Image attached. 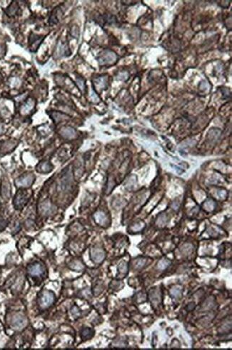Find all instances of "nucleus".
Instances as JSON below:
<instances>
[{
  "mask_svg": "<svg viewBox=\"0 0 232 350\" xmlns=\"http://www.w3.org/2000/svg\"><path fill=\"white\" fill-rule=\"evenodd\" d=\"M181 294H182V292H181V290L180 288H179V287H176V288L171 289V291H170V294H171V296L173 298H177L178 299V298H181Z\"/></svg>",
  "mask_w": 232,
  "mask_h": 350,
  "instance_id": "obj_18",
  "label": "nucleus"
},
{
  "mask_svg": "<svg viewBox=\"0 0 232 350\" xmlns=\"http://www.w3.org/2000/svg\"><path fill=\"white\" fill-rule=\"evenodd\" d=\"M118 270L119 273L122 275H126L128 272V265L125 262H121L118 266Z\"/></svg>",
  "mask_w": 232,
  "mask_h": 350,
  "instance_id": "obj_19",
  "label": "nucleus"
},
{
  "mask_svg": "<svg viewBox=\"0 0 232 350\" xmlns=\"http://www.w3.org/2000/svg\"><path fill=\"white\" fill-rule=\"evenodd\" d=\"M145 263H146L145 260L143 259V258L139 259L136 262V266H137V268H141L144 265H145Z\"/></svg>",
  "mask_w": 232,
  "mask_h": 350,
  "instance_id": "obj_25",
  "label": "nucleus"
},
{
  "mask_svg": "<svg viewBox=\"0 0 232 350\" xmlns=\"http://www.w3.org/2000/svg\"><path fill=\"white\" fill-rule=\"evenodd\" d=\"M1 196L2 198L7 200L10 197V185L8 181H3L1 185Z\"/></svg>",
  "mask_w": 232,
  "mask_h": 350,
  "instance_id": "obj_8",
  "label": "nucleus"
},
{
  "mask_svg": "<svg viewBox=\"0 0 232 350\" xmlns=\"http://www.w3.org/2000/svg\"><path fill=\"white\" fill-rule=\"evenodd\" d=\"M204 207L206 210L211 211V210H213L215 208V203H214V202L213 201V200H208L207 201H206L205 203L204 204Z\"/></svg>",
  "mask_w": 232,
  "mask_h": 350,
  "instance_id": "obj_20",
  "label": "nucleus"
},
{
  "mask_svg": "<svg viewBox=\"0 0 232 350\" xmlns=\"http://www.w3.org/2000/svg\"><path fill=\"white\" fill-rule=\"evenodd\" d=\"M170 264H171V262H170V261H169L168 260L162 259L158 262L157 267H158V268L159 269V270H165V269H167V268H168V267L170 265Z\"/></svg>",
  "mask_w": 232,
  "mask_h": 350,
  "instance_id": "obj_17",
  "label": "nucleus"
},
{
  "mask_svg": "<svg viewBox=\"0 0 232 350\" xmlns=\"http://www.w3.org/2000/svg\"><path fill=\"white\" fill-rule=\"evenodd\" d=\"M11 324L15 329L21 330L27 324V319L22 315H16L11 320Z\"/></svg>",
  "mask_w": 232,
  "mask_h": 350,
  "instance_id": "obj_6",
  "label": "nucleus"
},
{
  "mask_svg": "<svg viewBox=\"0 0 232 350\" xmlns=\"http://www.w3.org/2000/svg\"><path fill=\"white\" fill-rule=\"evenodd\" d=\"M27 201H28V197H27L26 192L19 191L16 195L15 200H14V204H15L16 208L21 209L26 205Z\"/></svg>",
  "mask_w": 232,
  "mask_h": 350,
  "instance_id": "obj_3",
  "label": "nucleus"
},
{
  "mask_svg": "<svg viewBox=\"0 0 232 350\" xmlns=\"http://www.w3.org/2000/svg\"><path fill=\"white\" fill-rule=\"evenodd\" d=\"M34 106V101L30 99L27 102L25 103V104L23 106L21 109V113L22 114H28V113L30 111V110L33 109Z\"/></svg>",
  "mask_w": 232,
  "mask_h": 350,
  "instance_id": "obj_14",
  "label": "nucleus"
},
{
  "mask_svg": "<svg viewBox=\"0 0 232 350\" xmlns=\"http://www.w3.org/2000/svg\"><path fill=\"white\" fill-rule=\"evenodd\" d=\"M96 222L100 225H105L107 222V218L103 212H97L94 215Z\"/></svg>",
  "mask_w": 232,
  "mask_h": 350,
  "instance_id": "obj_12",
  "label": "nucleus"
},
{
  "mask_svg": "<svg viewBox=\"0 0 232 350\" xmlns=\"http://www.w3.org/2000/svg\"><path fill=\"white\" fill-rule=\"evenodd\" d=\"M132 229L133 231H135V232L139 231V230H141L142 229V225L141 224V223H139V224L134 225V226H132Z\"/></svg>",
  "mask_w": 232,
  "mask_h": 350,
  "instance_id": "obj_26",
  "label": "nucleus"
},
{
  "mask_svg": "<svg viewBox=\"0 0 232 350\" xmlns=\"http://www.w3.org/2000/svg\"><path fill=\"white\" fill-rule=\"evenodd\" d=\"M2 131H3V130H2V126H0V134H1V133H2Z\"/></svg>",
  "mask_w": 232,
  "mask_h": 350,
  "instance_id": "obj_27",
  "label": "nucleus"
},
{
  "mask_svg": "<svg viewBox=\"0 0 232 350\" xmlns=\"http://www.w3.org/2000/svg\"><path fill=\"white\" fill-rule=\"evenodd\" d=\"M50 209H51V205H50L49 202H44V204L43 205V207L42 208L43 213H49V210H50Z\"/></svg>",
  "mask_w": 232,
  "mask_h": 350,
  "instance_id": "obj_23",
  "label": "nucleus"
},
{
  "mask_svg": "<svg viewBox=\"0 0 232 350\" xmlns=\"http://www.w3.org/2000/svg\"><path fill=\"white\" fill-rule=\"evenodd\" d=\"M98 60L99 64L102 65L112 64L116 60V55L114 52H110V51H105L104 52L102 53L101 56H99Z\"/></svg>",
  "mask_w": 232,
  "mask_h": 350,
  "instance_id": "obj_2",
  "label": "nucleus"
},
{
  "mask_svg": "<svg viewBox=\"0 0 232 350\" xmlns=\"http://www.w3.org/2000/svg\"><path fill=\"white\" fill-rule=\"evenodd\" d=\"M28 273L29 275L33 276V277H39V276L42 275L44 271L42 265H40L38 263H35L29 267Z\"/></svg>",
  "mask_w": 232,
  "mask_h": 350,
  "instance_id": "obj_9",
  "label": "nucleus"
},
{
  "mask_svg": "<svg viewBox=\"0 0 232 350\" xmlns=\"http://www.w3.org/2000/svg\"><path fill=\"white\" fill-rule=\"evenodd\" d=\"M37 170L42 173H47L51 171L52 169V165L48 162H42L41 163L39 166L37 167Z\"/></svg>",
  "mask_w": 232,
  "mask_h": 350,
  "instance_id": "obj_15",
  "label": "nucleus"
},
{
  "mask_svg": "<svg viewBox=\"0 0 232 350\" xmlns=\"http://www.w3.org/2000/svg\"><path fill=\"white\" fill-rule=\"evenodd\" d=\"M54 301V294L52 292L44 291L43 292L42 298L40 299V305L43 308H47L52 305Z\"/></svg>",
  "mask_w": 232,
  "mask_h": 350,
  "instance_id": "obj_5",
  "label": "nucleus"
},
{
  "mask_svg": "<svg viewBox=\"0 0 232 350\" xmlns=\"http://www.w3.org/2000/svg\"><path fill=\"white\" fill-rule=\"evenodd\" d=\"M6 225H7V222L4 218L0 217V231L5 229Z\"/></svg>",
  "mask_w": 232,
  "mask_h": 350,
  "instance_id": "obj_24",
  "label": "nucleus"
},
{
  "mask_svg": "<svg viewBox=\"0 0 232 350\" xmlns=\"http://www.w3.org/2000/svg\"><path fill=\"white\" fill-rule=\"evenodd\" d=\"M34 180V177L33 175L29 174L27 176L21 177L16 180V185L18 187H29L30 186Z\"/></svg>",
  "mask_w": 232,
  "mask_h": 350,
  "instance_id": "obj_7",
  "label": "nucleus"
},
{
  "mask_svg": "<svg viewBox=\"0 0 232 350\" xmlns=\"http://www.w3.org/2000/svg\"><path fill=\"white\" fill-rule=\"evenodd\" d=\"M93 335H94V331L90 328L83 329L81 333L82 337L84 340L90 339V338L93 337Z\"/></svg>",
  "mask_w": 232,
  "mask_h": 350,
  "instance_id": "obj_16",
  "label": "nucleus"
},
{
  "mask_svg": "<svg viewBox=\"0 0 232 350\" xmlns=\"http://www.w3.org/2000/svg\"><path fill=\"white\" fill-rule=\"evenodd\" d=\"M90 257L93 262H96V263H100L105 258V252L101 248H91L90 250Z\"/></svg>",
  "mask_w": 232,
  "mask_h": 350,
  "instance_id": "obj_4",
  "label": "nucleus"
},
{
  "mask_svg": "<svg viewBox=\"0 0 232 350\" xmlns=\"http://www.w3.org/2000/svg\"><path fill=\"white\" fill-rule=\"evenodd\" d=\"M60 134L65 139H73L76 136V131L71 127H64L60 131Z\"/></svg>",
  "mask_w": 232,
  "mask_h": 350,
  "instance_id": "obj_11",
  "label": "nucleus"
},
{
  "mask_svg": "<svg viewBox=\"0 0 232 350\" xmlns=\"http://www.w3.org/2000/svg\"><path fill=\"white\" fill-rule=\"evenodd\" d=\"M66 51H67L66 50V46L62 44V43H59L57 45L56 49H55L54 56L57 58V57L63 56L64 54H66Z\"/></svg>",
  "mask_w": 232,
  "mask_h": 350,
  "instance_id": "obj_13",
  "label": "nucleus"
},
{
  "mask_svg": "<svg viewBox=\"0 0 232 350\" xmlns=\"http://www.w3.org/2000/svg\"><path fill=\"white\" fill-rule=\"evenodd\" d=\"M106 85V79L104 77L99 78L98 79L96 80V86H97L99 89L104 88Z\"/></svg>",
  "mask_w": 232,
  "mask_h": 350,
  "instance_id": "obj_21",
  "label": "nucleus"
},
{
  "mask_svg": "<svg viewBox=\"0 0 232 350\" xmlns=\"http://www.w3.org/2000/svg\"><path fill=\"white\" fill-rule=\"evenodd\" d=\"M149 300L153 306L157 305L161 302L160 292L157 289H152L149 292Z\"/></svg>",
  "mask_w": 232,
  "mask_h": 350,
  "instance_id": "obj_10",
  "label": "nucleus"
},
{
  "mask_svg": "<svg viewBox=\"0 0 232 350\" xmlns=\"http://www.w3.org/2000/svg\"><path fill=\"white\" fill-rule=\"evenodd\" d=\"M72 176L71 173V170H67L64 173L60 178V181H59V187L60 188L61 190L66 191L68 189H70L72 185Z\"/></svg>",
  "mask_w": 232,
  "mask_h": 350,
  "instance_id": "obj_1",
  "label": "nucleus"
},
{
  "mask_svg": "<svg viewBox=\"0 0 232 350\" xmlns=\"http://www.w3.org/2000/svg\"><path fill=\"white\" fill-rule=\"evenodd\" d=\"M70 268H72V270H82V269L84 268V266L82 265V264L81 263V262H73V263L71 264Z\"/></svg>",
  "mask_w": 232,
  "mask_h": 350,
  "instance_id": "obj_22",
  "label": "nucleus"
}]
</instances>
